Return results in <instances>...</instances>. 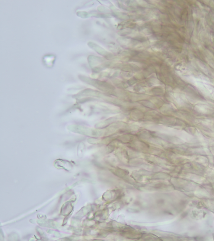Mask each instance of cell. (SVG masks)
Wrapping results in <instances>:
<instances>
[{
    "label": "cell",
    "instance_id": "cell-1",
    "mask_svg": "<svg viewBox=\"0 0 214 241\" xmlns=\"http://www.w3.org/2000/svg\"><path fill=\"white\" fill-rule=\"evenodd\" d=\"M70 128L71 130H73V132L89 136L100 137L104 134V132L103 131L92 129L82 126H73V127L71 126Z\"/></svg>",
    "mask_w": 214,
    "mask_h": 241
},
{
    "label": "cell",
    "instance_id": "cell-2",
    "mask_svg": "<svg viewBox=\"0 0 214 241\" xmlns=\"http://www.w3.org/2000/svg\"><path fill=\"white\" fill-rule=\"evenodd\" d=\"M120 116H116L115 117H113L110 118L106 120L103 121V122H101L98 124H97L96 126L98 128H101V127H105L109 125L110 123L113 122H115L116 120L117 119L119 118Z\"/></svg>",
    "mask_w": 214,
    "mask_h": 241
},
{
    "label": "cell",
    "instance_id": "cell-3",
    "mask_svg": "<svg viewBox=\"0 0 214 241\" xmlns=\"http://www.w3.org/2000/svg\"><path fill=\"white\" fill-rule=\"evenodd\" d=\"M131 116L135 120L140 119L143 117V113L139 111H135L132 113Z\"/></svg>",
    "mask_w": 214,
    "mask_h": 241
}]
</instances>
